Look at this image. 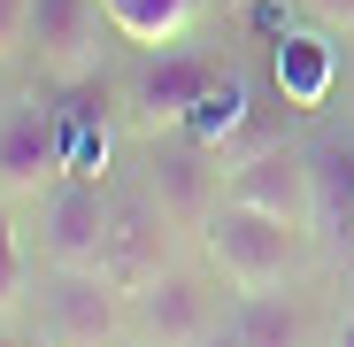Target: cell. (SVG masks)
I'll list each match as a JSON object with an SVG mask.
<instances>
[{"label": "cell", "mask_w": 354, "mask_h": 347, "mask_svg": "<svg viewBox=\"0 0 354 347\" xmlns=\"http://www.w3.org/2000/svg\"><path fill=\"white\" fill-rule=\"evenodd\" d=\"M223 201H247V208H262L277 224L316 231V162H308V147L285 139V132L277 139H247L223 162Z\"/></svg>", "instance_id": "9"}, {"label": "cell", "mask_w": 354, "mask_h": 347, "mask_svg": "<svg viewBox=\"0 0 354 347\" xmlns=\"http://www.w3.org/2000/svg\"><path fill=\"white\" fill-rule=\"evenodd\" d=\"M223 70H231V46H201V39H169V46L131 54V70L115 78V100H124L131 139L177 132V124L208 100V85H216Z\"/></svg>", "instance_id": "2"}, {"label": "cell", "mask_w": 354, "mask_h": 347, "mask_svg": "<svg viewBox=\"0 0 354 347\" xmlns=\"http://www.w3.org/2000/svg\"><path fill=\"white\" fill-rule=\"evenodd\" d=\"M0 347H46V339H39L24 317H0Z\"/></svg>", "instance_id": "17"}, {"label": "cell", "mask_w": 354, "mask_h": 347, "mask_svg": "<svg viewBox=\"0 0 354 347\" xmlns=\"http://www.w3.org/2000/svg\"><path fill=\"white\" fill-rule=\"evenodd\" d=\"M24 31H31V0H0V62H24Z\"/></svg>", "instance_id": "15"}, {"label": "cell", "mask_w": 354, "mask_h": 347, "mask_svg": "<svg viewBox=\"0 0 354 347\" xmlns=\"http://www.w3.org/2000/svg\"><path fill=\"white\" fill-rule=\"evenodd\" d=\"M308 240H316V231L277 224V216H262V208H247V201H216V208L201 216V231H193V247L208 255V270L231 285V294L292 285V278L308 270Z\"/></svg>", "instance_id": "1"}, {"label": "cell", "mask_w": 354, "mask_h": 347, "mask_svg": "<svg viewBox=\"0 0 354 347\" xmlns=\"http://www.w3.org/2000/svg\"><path fill=\"white\" fill-rule=\"evenodd\" d=\"M270 85H277L285 108L316 116V108L346 85V39L331 46V24H324V31H285V39L270 46Z\"/></svg>", "instance_id": "11"}, {"label": "cell", "mask_w": 354, "mask_h": 347, "mask_svg": "<svg viewBox=\"0 0 354 347\" xmlns=\"http://www.w3.org/2000/svg\"><path fill=\"white\" fill-rule=\"evenodd\" d=\"M301 16H316V24H331V31H354V0H292Z\"/></svg>", "instance_id": "16"}, {"label": "cell", "mask_w": 354, "mask_h": 347, "mask_svg": "<svg viewBox=\"0 0 354 347\" xmlns=\"http://www.w3.org/2000/svg\"><path fill=\"white\" fill-rule=\"evenodd\" d=\"M231 332H239V347H316V309L292 285L231 294Z\"/></svg>", "instance_id": "12"}, {"label": "cell", "mask_w": 354, "mask_h": 347, "mask_svg": "<svg viewBox=\"0 0 354 347\" xmlns=\"http://www.w3.org/2000/svg\"><path fill=\"white\" fill-rule=\"evenodd\" d=\"M124 301L131 294L108 270H54V263H39L24 324L46 347H115V339H124Z\"/></svg>", "instance_id": "4"}, {"label": "cell", "mask_w": 354, "mask_h": 347, "mask_svg": "<svg viewBox=\"0 0 354 347\" xmlns=\"http://www.w3.org/2000/svg\"><path fill=\"white\" fill-rule=\"evenodd\" d=\"M231 317V285L208 270V255H177L162 278H147L124 301V332L147 347H193Z\"/></svg>", "instance_id": "3"}, {"label": "cell", "mask_w": 354, "mask_h": 347, "mask_svg": "<svg viewBox=\"0 0 354 347\" xmlns=\"http://www.w3.org/2000/svg\"><path fill=\"white\" fill-rule=\"evenodd\" d=\"M108 186L115 178H77L62 170L39 201H24V240L31 263L54 270H100V240H108Z\"/></svg>", "instance_id": "6"}, {"label": "cell", "mask_w": 354, "mask_h": 347, "mask_svg": "<svg viewBox=\"0 0 354 347\" xmlns=\"http://www.w3.org/2000/svg\"><path fill=\"white\" fill-rule=\"evenodd\" d=\"M193 347H239V332H231V317H223V324H216L208 339H193Z\"/></svg>", "instance_id": "18"}, {"label": "cell", "mask_w": 354, "mask_h": 347, "mask_svg": "<svg viewBox=\"0 0 354 347\" xmlns=\"http://www.w3.org/2000/svg\"><path fill=\"white\" fill-rule=\"evenodd\" d=\"M124 31L108 24L100 0H31V31H24V70L39 85H85L108 78Z\"/></svg>", "instance_id": "5"}, {"label": "cell", "mask_w": 354, "mask_h": 347, "mask_svg": "<svg viewBox=\"0 0 354 347\" xmlns=\"http://www.w3.org/2000/svg\"><path fill=\"white\" fill-rule=\"evenodd\" d=\"M185 240L193 231L177 224L139 178H115L108 186V240H100V270L124 285V294H139L147 278H162L177 255H185Z\"/></svg>", "instance_id": "7"}, {"label": "cell", "mask_w": 354, "mask_h": 347, "mask_svg": "<svg viewBox=\"0 0 354 347\" xmlns=\"http://www.w3.org/2000/svg\"><path fill=\"white\" fill-rule=\"evenodd\" d=\"M100 8L124 31V54H147V46H169V39H193L208 0H100Z\"/></svg>", "instance_id": "13"}, {"label": "cell", "mask_w": 354, "mask_h": 347, "mask_svg": "<svg viewBox=\"0 0 354 347\" xmlns=\"http://www.w3.org/2000/svg\"><path fill=\"white\" fill-rule=\"evenodd\" d=\"M0 70H8V62H0ZM0 93H8V85H0Z\"/></svg>", "instance_id": "22"}, {"label": "cell", "mask_w": 354, "mask_h": 347, "mask_svg": "<svg viewBox=\"0 0 354 347\" xmlns=\"http://www.w3.org/2000/svg\"><path fill=\"white\" fill-rule=\"evenodd\" d=\"M31 278H39V263H31V240H24V208L0 193V317H24Z\"/></svg>", "instance_id": "14"}, {"label": "cell", "mask_w": 354, "mask_h": 347, "mask_svg": "<svg viewBox=\"0 0 354 347\" xmlns=\"http://www.w3.org/2000/svg\"><path fill=\"white\" fill-rule=\"evenodd\" d=\"M131 178L185 231H201V216L223 201V154L201 147L193 132H154V139H131Z\"/></svg>", "instance_id": "10"}, {"label": "cell", "mask_w": 354, "mask_h": 347, "mask_svg": "<svg viewBox=\"0 0 354 347\" xmlns=\"http://www.w3.org/2000/svg\"><path fill=\"white\" fill-rule=\"evenodd\" d=\"M331 347H354V309H346V317L331 324Z\"/></svg>", "instance_id": "19"}, {"label": "cell", "mask_w": 354, "mask_h": 347, "mask_svg": "<svg viewBox=\"0 0 354 347\" xmlns=\"http://www.w3.org/2000/svg\"><path fill=\"white\" fill-rule=\"evenodd\" d=\"M70 162H62V100H54V85H8L0 93V193L24 208Z\"/></svg>", "instance_id": "8"}, {"label": "cell", "mask_w": 354, "mask_h": 347, "mask_svg": "<svg viewBox=\"0 0 354 347\" xmlns=\"http://www.w3.org/2000/svg\"><path fill=\"white\" fill-rule=\"evenodd\" d=\"M115 347H147V339H131V332H124V339H115Z\"/></svg>", "instance_id": "21"}, {"label": "cell", "mask_w": 354, "mask_h": 347, "mask_svg": "<svg viewBox=\"0 0 354 347\" xmlns=\"http://www.w3.org/2000/svg\"><path fill=\"white\" fill-rule=\"evenodd\" d=\"M346 39V93H354V31H339Z\"/></svg>", "instance_id": "20"}]
</instances>
